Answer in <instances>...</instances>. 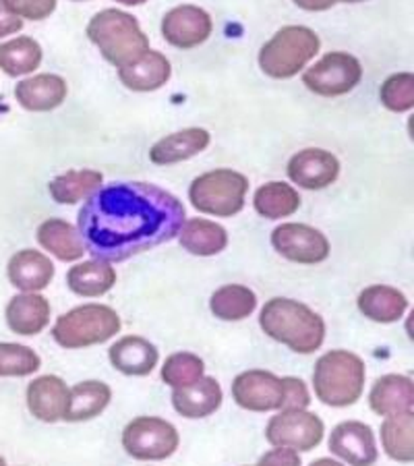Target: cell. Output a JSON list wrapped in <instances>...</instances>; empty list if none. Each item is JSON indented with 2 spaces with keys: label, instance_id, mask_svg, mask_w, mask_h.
<instances>
[{
  "label": "cell",
  "instance_id": "4",
  "mask_svg": "<svg viewBox=\"0 0 414 466\" xmlns=\"http://www.w3.org/2000/svg\"><path fill=\"white\" fill-rule=\"evenodd\" d=\"M87 37L112 66H125L149 50L137 17L118 9H104L87 24Z\"/></svg>",
  "mask_w": 414,
  "mask_h": 466
},
{
  "label": "cell",
  "instance_id": "12",
  "mask_svg": "<svg viewBox=\"0 0 414 466\" xmlns=\"http://www.w3.org/2000/svg\"><path fill=\"white\" fill-rule=\"evenodd\" d=\"M272 247L284 259L305 263V266H313L329 258L328 237L307 224H280L272 232Z\"/></svg>",
  "mask_w": 414,
  "mask_h": 466
},
{
  "label": "cell",
  "instance_id": "3",
  "mask_svg": "<svg viewBox=\"0 0 414 466\" xmlns=\"http://www.w3.org/2000/svg\"><path fill=\"white\" fill-rule=\"evenodd\" d=\"M365 360L350 350H329L313 370L315 396L334 409L352 407L365 390Z\"/></svg>",
  "mask_w": 414,
  "mask_h": 466
},
{
  "label": "cell",
  "instance_id": "10",
  "mask_svg": "<svg viewBox=\"0 0 414 466\" xmlns=\"http://www.w3.org/2000/svg\"><path fill=\"white\" fill-rule=\"evenodd\" d=\"M323 433H326V425L315 412H308L307 409H286L269 419L266 440L274 448L308 452L319 446Z\"/></svg>",
  "mask_w": 414,
  "mask_h": 466
},
{
  "label": "cell",
  "instance_id": "40",
  "mask_svg": "<svg viewBox=\"0 0 414 466\" xmlns=\"http://www.w3.org/2000/svg\"><path fill=\"white\" fill-rule=\"evenodd\" d=\"M308 404H311V394H308L307 383L298 378H288V407L286 409H307Z\"/></svg>",
  "mask_w": 414,
  "mask_h": 466
},
{
  "label": "cell",
  "instance_id": "20",
  "mask_svg": "<svg viewBox=\"0 0 414 466\" xmlns=\"http://www.w3.org/2000/svg\"><path fill=\"white\" fill-rule=\"evenodd\" d=\"M108 359L110 365L123 375L143 378V375H149L156 370L160 352L146 338L125 336L112 344L108 350Z\"/></svg>",
  "mask_w": 414,
  "mask_h": 466
},
{
  "label": "cell",
  "instance_id": "17",
  "mask_svg": "<svg viewBox=\"0 0 414 466\" xmlns=\"http://www.w3.org/2000/svg\"><path fill=\"white\" fill-rule=\"evenodd\" d=\"M69 388L56 375H42L27 386L29 412L44 423H56L65 417Z\"/></svg>",
  "mask_w": 414,
  "mask_h": 466
},
{
  "label": "cell",
  "instance_id": "6",
  "mask_svg": "<svg viewBox=\"0 0 414 466\" xmlns=\"http://www.w3.org/2000/svg\"><path fill=\"white\" fill-rule=\"evenodd\" d=\"M120 328L123 323L112 307L89 303L60 315L52 328V338L63 349H86L108 342L120 332Z\"/></svg>",
  "mask_w": 414,
  "mask_h": 466
},
{
  "label": "cell",
  "instance_id": "5",
  "mask_svg": "<svg viewBox=\"0 0 414 466\" xmlns=\"http://www.w3.org/2000/svg\"><path fill=\"white\" fill-rule=\"evenodd\" d=\"M319 35L305 25L278 29L259 50L261 71L272 79H290L305 69L319 52Z\"/></svg>",
  "mask_w": 414,
  "mask_h": 466
},
{
  "label": "cell",
  "instance_id": "1",
  "mask_svg": "<svg viewBox=\"0 0 414 466\" xmlns=\"http://www.w3.org/2000/svg\"><path fill=\"white\" fill-rule=\"evenodd\" d=\"M187 220L180 199L149 183L100 187L83 204L77 230L94 259L120 263L168 243Z\"/></svg>",
  "mask_w": 414,
  "mask_h": 466
},
{
  "label": "cell",
  "instance_id": "26",
  "mask_svg": "<svg viewBox=\"0 0 414 466\" xmlns=\"http://www.w3.org/2000/svg\"><path fill=\"white\" fill-rule=\"evenodd\" d=\"M177 237L183 249L191 255H197V258H214V255L222 253L226 245H228V232H226V228L212 220H206V218L185 220Z\"/></svg>",
  "mask_w": 414,
  "mask_h": 466
},
{
  "label": "cell",
  "instance_id": "30",
  "mask_svg": "<svg viewBox=\"0 0 414 466\" xmlns=\"http://www.w3.org/2000/svg\"><path fill=\"white\" fill-rule=\"evenodd\" d=\"M253 208L261 218L268 220H282L297 212L300 208V195L290 187L288 183H280V180H272V183L261 185L255 191Z\"/></svg>",
  "mask_w": 414,
  "mask_h": 466
},
{
  "label": "cell",
  "instance_id": "34",
  "mask_svg": "<svg viewBox=\"0 0 414 466\" xmlns=\"http://www.w3.org/2000/svg\"><path fill=\"white\" fill-rule=\"evenodd\" d=\"M42 65V48L34 37L21 35L0 44V69L9 77H24Z\"/></svg>",
  "mask_w": 414,
  "mask_h": 466
},
{
  "label": "cell",
  "instance_id": "31",
  "mask_svg": "<svg viewBox=\"0 0 414 466\" xmlns=\"http://www.w3.org/2000/svg\"><path fill=\"white\" fill-rule=\"evenodd\" d=\"M102 183L104 177L102 172L97 170H69L65 172V175L52 178L48 183V191L50 198L55 199L56 204L73 206L96 193L102 187Z\"/></svg>",
  "mask_w": 414,
  "mask_h": 466
},
{
  "label": "cell",
  "instance_id": "27",
  "mask_svg": "<svg viewBox=\"0 0 414 466\" xmlns=\"http://www.w3.org/2000/svg\"><path fill=\"white\" fill-rule=\"evenodd\" d=\"M358 311L378 323H394L400 321L402 315L409 311V299L394 287L386 284H375L358 295Z\"/></svg>",
  "mask_w": 414,
  "mask_h": 466
},
{
  "label": "cell",
  "instance_id": "23",
  "mask_svg": "<svg viewBox=\"0 0 414 466\" xmlns=\"http://www.w3.org/2000/svg\"><path fill=\"white\" fill-rule=\"evenodd\" d=\"M6 323L11 332L19 336H35L44 332L50 323V303L37 292H24L6 305Z\"/></svg>",
  "mask_w": 414,
  "mask_h": 466
},
{
  "label": "cell",
  "instance_id": "11",
  "mask_svg": "<svg viewBox=\"0 0 414 466\" xmlns=\"http://www.w3.org/2000/svg\"><path fill=\"white\" fill-rule=\"evenodd\" d=\"M232 398L245 410H284L288 407V378L263 370L245 371L232 381Z\"/></svg>",
  "mask_w": 414,
  "mask_h": 466
},
{
  "label": "cell",
  "instance_id": "45",
  "mask_svg": "<svg viewBox=\"0 0 414 466\" xmlns=\"http://www.w3.org/2000/svg\"><path fill=\"white\" fill-rule=\"evenodd\" d=\"M0 466H6V462H5V458L0 456Z\"/></svg>",
  "mask_w": 414,
  "mask_h": 466
},
{
  "label": "cell",
  "instance_id": "18",
  "mask_svg": "<svg viewBox=\"0 0 414 466\" xmlns=\"http://www.w3.org/2000/svg\"><path fill=\"white\" fill-rule=\"evenodd\" d=\"M172 66L162 52L147 50L118 69V79L133 92H156L168 84Z\"/></svg>",
  "mask_w": 414,
  "mask_h": 466
},
{
  "label": "cell",
  "instance_id": "43",
  "mask_svg": "<svg viewBox=\"0 0 414 466\" xmlns=\"http://www.w3.org/2000/svg\"><path fill=\"white\" fill-rule=\"evenodd\" d=\"M308 466H344V464L331 461V458H319V461H315V462H311Z\"/></svg>",
  "mask_w": 414,
  "mask_h": 466
},
{
  "label": "cell",
  "instance_id": "7",
  "mask_svg": "<svg viewBox=\"0 0 414 466\" xmlns=\"http://www.w3.org/2000/svg\"><path fill=\"white\" fill-rule=\"evenodd\" d=\"M248 178L230 168H217L197 177L189 187V199L203 214L230 218L245 208Z\"/></svg>",
  "mask_w": 414,
  "mask_h": 466
},
{
  "label": "cell",
  "instance_id": "13",
  "mask_svg": "<svg viewBox=\"0 0 414 466\" xmlns=\"http://www.w3.org/2000/svg\"><path fill=\"white\" fill-rule=\"evenodd\" d=\"M212 17L195 5H180L168 11L162 19V35L170 46L195 48L212 35Z\"/></svg>",
  "mask_w": 414,
  "mask_h": 466
},
{
  "label": "cell",
  "instance_id": "9",
  "mask_svg": "<svg viewBox=\"0 0 414 466\" xmlns=\"http://www.w3.org/2000/svg\"><path fill=\"white\" fill-rule=\"evenodd\" d=\"M363 79V66L348 52H329L303 73L305 86L323 97L344 96Z\"/></svg>",
  "mask_w": 414,
  "mask_h": 466
},
{
  "label": "cell",
  "instance_id": "19",
  "mask_svg": "<svg viewBox=\"0 0 414 466\" xmlns=\"http://www.w3.org/2000/svg\"><path fill=\"white\" fill-rule=\"evenodd\" d=\"M224 400L220 383L216 378H206L203 375L191 386L177 388L172 392V407L185 419H206L220 409Z\"/></svg>",
  "mask_w": 414,
  "mask_h": 466
},
{
  "label": "cell",
  "instance_id": "16",
  "mask_svg": "<svg viewBox=\"0 0 414 466\" xmlns=\"http://www.w3.org/2000/svg\"><path fill=\"white\" fill-rule=\"evenodd\" d=\"M369 407L379 417H396L414 412V381L409 375L389 373L373 383Z\"/></svg>",
  "mask_w": 414,
  "mask_h": 466
},
{
  "label": "cell",
  "instance_id": "24",
  "mask_svg": "<svg viewBox=\"0 0 414 466\" xmlns=\"http://www.w3.org/2000/svg\"><path fill=\"white\" fill-rule=\"evenodd\" d=\"M212 135L199 127H191V129H183L178 133H172L168 137L157 141V144L149 149V160L156 167H170V164H178L189 160V157L201 154L203 149L209 146Z\"/></svg>",
  "mask_w": 414,
  "mask_h": 466
},
{
  "label": "cell",
  "instance_id": "15",
  "mask_svg": "<svg viewBox=\"0 0 414 466\" xmlns=\"http://www.w3.org/2000/svg\"><path fill=\"white\" fill-rule=\"evenodd\" d=\"M286 172L300 189L319 191L336 183L338 175H340V162L328 149L307 147L290 157Z\"/></svg>",
  "mask_w": 414,
  "mask_h": 466
},
{
  "label": "cell",
  "instance_id": "38",
  "mask_svg": "<svg viewBox=\"0 0 414 466\" xmlns=\"http://www.w3.org/2000/svg\"><path fill=\"white\" fill-rule=\"evenodd\" d=\"M5 5L21 19L32 21L46 19L56 9V0H5Z\"/></svg>",
  "mask_w": 414,
  "mask_h": 466
},
{
  "label": "cell",
  "instance_id": "8",
  "mask_svg": "<svg viewBox=\"0 0 414 466\" xmlns=\"http://www.w3.org/2000/svg\"><path fill=\"white\" fill-rule=\"evenodd\" d=\"M177 427L160 417H137L123 431L126 454L137 461H166L178 450Z\"/></svg>",
  "mask_w": 414,
  "mask_h": 466
},
{
  "label": "cell",
  "instance_id": "28",
  "mask_svg": "<svg viewBox=\"0 0 414 466\" xmlns=\"http://www.w3.org/2000/svg\"><path fill=\"white\" fill-rule=\"evenodd\" d=\"M37 243L60 261H77L86 253L79 230L60 218H50L37 228Z\"/></svg>",
  "mask_w": 414,
  "mask_h": 466
},
{
  "label": "cell",
  "instance_id": "41",
  "mask_svg": "<svg viewBox=\"0 0 414 466\" xmlns=\"http://www.w3.org/2000/svg\"><path fill=\"white\" fill-rule=\"evenodd\" d=\"M24 29V19L19 15H15L9 6L5 5V0H0V37H6L15 32Z\"/></svg>",
  "mask_w": 414,
  "mask_h": 466
},
{
  "label": "cell",
  "instance_id": "32",
  "mask_svg": "<svg viewBox=\"0 0 414 466\" xmlns=\"http://www.w3.org/2000/svg\"><path fill=\"white\" fill-rule=\"evenodd\" d=\"M209 309L222 321H243L257 309V295L243 284H226L209 299Z\"/></svg>",
  "mask_w": 414,
  "mask_h": 466
},
{
  "label": "cell",
  "instance_id": "46",
  "mask_svg": "<svg viewBox=\"0 0 414 466\" xmlns=\"http://www.w3.org/2000/svg\"><path fill=\"white\" fill-rule=\"evenodd\" d=\"M255 466H257V464H255Z\"/></svg>",
  "mask_w": 414,
  "mask_h": 466
},
{
  "label": "cell",
  "instance_id": "29",
  "mask_svg": "<svg viewBox=\"0 0 414 466\" xmlns=\"http://www.w3.org/2000/svg\"><path fill=\"white\" fill-rule=\"evenodd\" d=\"M116 284V272L112 263L89 259L73 266L66 272V287L79 297H102Z\"/></svg>",
  "mask_w": 414,
  "mask_h": 466
},
{
  "label": "cell",
  "instance_id": "39",
  "mask_svg": "<svg viewBox=\"0 0 414 466\" xmlns=\"http://www.w3.org/2000/svg\"><path fill=\"white\" fill-rule=\"evenodd\" d=\"M257 466H300V456L290 448H274L259 458Z\"/></svg>",
  "mask_w": 414,
  "mask_h": 466
},
{
  "label": "cell",
  "instance_id": "25",
  "mask_svg": "<svg viewBox=\"0 0 414 466\" xmlns=\"http://www.w3.org/2000/svg\"><path fill=\"white\" fill-rule=\"evenodd\" d=\"M112 400V390L108 383L87 380L79 381L69 390V402H66L65 420L69 423H83L102 415Z\"/></svg>",
  "mask_w": 414,
  "mask_h": 466
},
{
  "label": "cell",
  "instance_id": "35",
  "mask_svg": "<svg viewBox=\"0 0 414 466\" xmlns=\"http://www.w3.org/2000/svg\"><path fill=\"white\" fill-rule=\"evenodd\" d=\"M206 363L193 352H175L164 360L162 365V381L172 390L191 386L203 378Z\"/></svg>",
  "mask_w": 414,
  "mask_h": 466
},
{
  "label": "cell",
  "instance_id": "21",
  "mask_svg": "<svg viewBox=\"0 0 414 466\" xmlns=\"http://www.w3.org/2000/svg\"><path fill=\"white\" fill-rule=\"evenodd\" d=\"M66 81L58 75H34V77L19 81L15 87V97L29 112H50L66 100Z\"/></svg>",
  "mask_w": 414,
  "mask_h": 466
},
{
  "label": "cell",
  "instance_id": "33",
  "mask_svg": "<svg viewBox=\"0 0 414 466\" xmlns=\"http://www.w3.org/2000/svg\"><path fill=\"white\" fill-rule=\"evenodd\" d=\"M381 446L391 461H414V412L386 417L381 423Z\"/></svg>",
  "mask_w": 414,
  "mask_h": 466
},
{
  "label": "cell",
  "instance_id": "42",
  "mask_svg": "<svg viewBox=\"0 0 414 466\" xmlns=\"http://www.w3.org/2000/svg\"><path fill=\"white\" fill-rule=\"evenodd\" d=\"M336 3H363V0H295V5L305 11H328Z\"/></svg>",
  "mask_w": 414,
  "mask_h": 466
},
{
  "label": "cell",
  "instance_id": "44",
  "mask_svg": "<svg viewBox=\"0 0 414 466\" xmlns=\"http://www.w3.org/2000/svg\"><path fill=\"white\" fill-rule=\"evenodd\" d=\"M116 3H120V5H126V6H137V5L147 3V0H116Z\"/></svg>",
  "mask_w": 414,
  "mask_h": 466
},
{
  "label": "cell",
  "instance_id": "37",
  "mask_svg": "<svg viewBox=\"0 0 414 466\" xmlns=\"http://www.w3.org/2000/svg\"><path fill=\"white\" fill-rule=\"evenodd\" d=\"M379 100L391 112H409L414 108V75H389L379 87Z\"/></svg>",
  "mask_w": 414,
  "mask_h": 466
},
{
  "label": "cell",
  "instance_id": "2",
  "mask_svg": "<svg viewBox=\"0 0 414 466\" xmlns=\"http://www.w3.org/2000/svg\"><path fill=\"white\" fill-rule=\"evenodd\" d=\"M259 326L266 336L297 355H313L326 340V321L321 315L295 299H269L259 313Z\"/></svg>",
  "mask_w": 414,
  "mask_h": 466
},
{
  "label": "cell",
  "instance_id": "36",
  "mask_svg": "<svg viewBox=\"0 0 414 466\" xmlns=\"http://www.w3.org/2000/svg\"><path fill=\"white\" fill-rule=\"evenodd\" d=\"M40 355L34 349L0 342V378H25L40 370Z\"/></svg>",
  "mask_w": 414,
  "mask_h": 466
},
{
  "label": "cell",
  "instance_id": "14",
  "mask_svg": "<svg viewBox=\"0 0 414 466\" xmlns=\"http://www.w3.org/2000/svg\"><path fill=\"white\" fill-rule=\"evenodd\" d=\"M329 452L350 466H373L379 456L373 430L360 420H344L334 427L329 435Z\"/></svg>",
  "mask_w": 414,
  "mask_h": 466
},
{
  "label": "cell",
  "instance_id": "22",
  "mask_svg": "<svg viewBox=\"0 0 414 466\" xmlns=\"http://www.w3.org/2000/svg\"><path fill=\"white\" fill-rule=\"evenodd\" d=\"M6 274L15 289L24 292H40L55 278V263L35 249L17 251L6 266Z\"/></svg>",
  "mask_w": 414,
  "mask_h": 466
}]
</instances>
